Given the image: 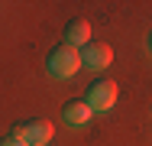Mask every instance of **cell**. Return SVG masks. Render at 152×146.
Returning a JSON list of instances; mask_svg holds the SVG:
<instances>
[{
    "instance_id": "6da1fadb",
    "label": "cell",
    "mask_w": 152,
    "mask_h": 146,
    "mask_svg": "<svg viewBox=\"0 0 152 146\" xmlns=\"http://www.w3.org/2000/svg\"><path fill=\"white\" fill-rule=\"evenodd\" d=\"M45 68H49V75H55V78H71L78 68H84L81 49H75V46H68V42L55 46V49L49 52V58H45Z\"/></svg>"
},
{
    "instance_id": "7a4b0ae2",
    "label": "cell",
    "mask_w": 152,
    "mask_h": 146,
    "mask_svg": "<svg viewBox=\"0 0 152 146\" xmlns=\"http://www.w3.org/2000/svg\"><path fill=\"white\" fill-rule=\"evenodd\" d=\"M10 136L26 146H49V140L55 136V127L49 120H26V123H16Z\"/></svg>"
},
{
    "instance_id": "3957f363",
    "label": "cell",
    "mask_w": 152,
    "mask_h": 146,
    "mask_svg": "<svg viewBox=\"0 0 152 146\" xmlns=\"http://www.w3.org/2000/svg\"><path fill=\"white\" fill-rule=\"evenodd\" d=\"M84 101H88L91 111H110V107L117 104V81H107V78L91 81V85H88V94H84Z\"/></svg>"
},
{
    "instance_id": "277c9868",
    "label": "cell",
    "mask_w": 152,
    "mask_h": 146,
    "mask_svg": "<svg viewBox=\"0 0 152 146\" xmlns=\"http://www.w3.org/2000/svg\"><path fill=\"white\" fill-rule=\"evenodd\" d=\"M81 62H84V68L100 72V68H107V65L113 62V49H110L107 42H88V46L81 49Z\"/></svg>"
},
{
    "instance_id": "5b68a950",
    "label": "cell",
    "mask_w": 152,
    "mask_h": 146,
    "mask_svg": "<svg viewBox=\"0 0 152 146\" xmlns=\"http://www.w3.org/2000/svg\"><path fill=\"white\" fill-rule=\"evenodd\" d=\"M65 42L75 46V49L88 46V42H91V23H88L84 16H75V20L65 26Z\"/></svg>"
},
{
    "instance_id": "8992f818",
    "label": "cell",
    "mask_w": 152,
    "mask_h": 146,
    "mask_svg": "<svg viewBox=\"0 0 152 146\" xmlns=\"http://www.w3.org/2000/svg\"><path fill=\"white\" fill-rule=\"evenodd\" d=\"M91 107H88V101H68L65 107H61V117H65V123H71V127H84L88 120H91Z\"/></svg>"
},
{
    "instance_id": "52a82bcc",
    "label": "cell",
    "mask_w": 152,
    "mask_h": 146,
    "mask_svg": "<svg viewBox=\"0 0 152 146\" xmlns=\"http://www.w3.org/2000/svg\"><path fill=\"white\" fill-rule=\"evenodd\" d=\"M0 146H26V143H20V140H13V136H7V140H0Z\"/></svg>"
},
{
    "instance_id": "ba28073f",
    "label": "cell",
    "mask_w": 152,
    "mask_h": 146,
    "mask_svg": "<svg viewBox=\"0 0 152 146\" xmlns=\"http://www.w3.org/2000/svg\"><path fill=\"white\" fill-rule=\"evenodd\" d=\"M149 49H152V32H149Z\"/></svg>"
}]
</instances>
